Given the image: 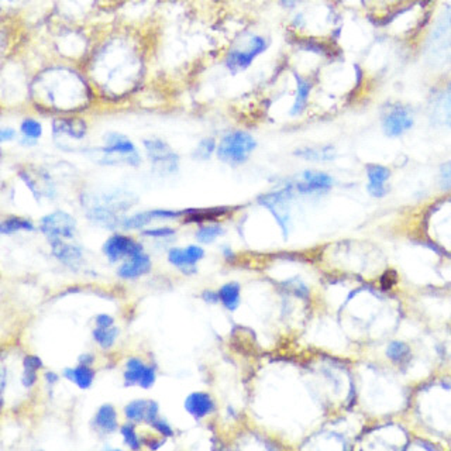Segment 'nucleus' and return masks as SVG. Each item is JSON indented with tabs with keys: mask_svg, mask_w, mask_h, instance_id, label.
I'll return each mask as SVG.
<instances>
[{
	"mask_svg": "<svg viewBox=\"0 0 451 451\" xmlns=\"http://www.w3.org/2000/svg\"><path fill=\"white\" fill-rule=\"evenodd\" d=\"M126 385H140L141 388H151L155 382V368L147 367L139 358H130L126 364L125 372Z\"/></svg>",
	"mask_w": 451,
	"mask_h": 451,
	"instance_id": "9",
	"label": "nucleus"
},
{
	"mask_svg": "<svg viewBox=\"0 0 451 451\" xmlns=\"http://www.w3.org/2000/svg\"><path fill=\"white\" fill-rule=\"evenodd\" d=\"M386 356L395 364L408 363L411 358V347L404 342H392L386 349Z\"/></svg>",
	"mask_w": 451,
	"mask_h": 451,
	"instance_id": "24",
	"label": "nucleus"
},
{
	"mask_svg": "<svg viewBox=\"0 0 451 451\" xmlns=\"http://www.w3.org/2000/svg\"><path fill=\"white\" fill-rule=\"evenodd\" d=\"M79 363H81V364H85V365H89V364L93 363V356H90V354H84V356L79 357Z\"/></svg>",
	"mask_w": 451,
	"mask_h": 451,
	"instance_id": "40",
	"label": "nucleus"
},
{
	"mask_svg": "<svg viewBox=\"0 0 451 451\" xmlns=\"http://www.w3.org/2000/svg\"><path fill=\"white\" fill-rule=\"evenodd\" d=\"M148 404H150V401H143V399H137V401L130 402L125 409V413H126L127 419L133 420V422L145 420L147 412H148Z\"/></svg>",
	"mask_w": 451,
	"mask_h": 451,
	"instance_id": "26",
	"label": "nucleus"
},
{
	"mask_svg": "<svg viewBox=\"0 0 451 451\" xmlns=\"http://www.w3.org/2000/svg\"><path fill=\"white\" fill-rule=\"evenodd\" d=\"M440 185L443 189H451V161L443 164L440 168Z\"/></svg>",
	"mask_w": 451,
	"mask_h": 451,
	"instance_id": "32",
	"label": "nucleus"
},
{
	"mask_svg": "<svg viewBox=\"0 0 451 451\" xmlns=\"http://www.w3.org/2000/svg\"><path fill=\"white\" fill-rule=\"evenodd\" d=\"M49 243H51L54 255L58 258L61 262H64L65 265L75 269L82 264V261H84L82 251L78 247L68 246V244L63 243V239H54V240H49Z\"/></svg>",
	"mask_w": 451,
	"mask_h": 451,
	"instance_id": "13",
	"label": "nucleus"
},
{
	"mask_svg": "<svg viewBox=\"0 0 451 451\" xmlns=\"http://www.w3.org/2000/svg\"><path fill=\"white\" fill-rule=\"evenodd\" d=\"M144 235H145V236H150V237H154V239H161V237L174 236V235H175V230H174V229H169V228H159V229L145 230Z\"/></svg>",
	"mask_w": 451,
	"mask_h": 451,
	"instance_id": "34",
	"label": "nucleus"
},
{
	"mask_svg": "<svg viewBox=\"0 0 451 451\" xmlns=\"http://www.w3.org/2000/svg\"><path fill=\"white\" fill-rule=\"evenodd\" d=\"M95 423L100 430L106 433L115 432L118 429V415L115 408L110 405H103L96 413Z\"/></svg>",
	"mask_w": 451,
	"mask_h": 451,
	"instance_id": "17",
	"label": "nucleus"
},
{
	"mask_svg": "<svg viewBox=\"0 0 451 451\" xmlns=\"http://www.w3.org/2000/svg\"><path fill=\"white\" fill-rule=\"evenodd\" d=\"M216 150V141L213 139H203L196 150L193 151V157L196 159H209L212 157V154Z\"/></svg>",
	"mask_w": 451,
	"mask_h": 451,
	"instance_id": "30",
	"label": "nucleus"
},
{
	"mask_svg": "<svg viewBox=\"0 0 451 451\" xmlns=\"http://www.w3.org/2000/svg\"><path fill=\"white\" fill-rule=\"evenodd\" d=\"M333 187V178L326 173L319 171H305L302 174V181L295 185L301 193L324 192Z\"/></svg>",
	"mask_w": 451,
	"mask_h": 451,
	"instance_id": "12",
	"label": "nucleus"
},
{
	"mask_svg": "<svg viewBox=\"0 0 451 451\" xmlns=\"http://www.w3.org/2000/svg\"><path fill=\"white\" fill-rule=\"evenodd\" d=\"M40 228L48 240L72 239L77 230V221L71 214L58 210L42 217Z\"/></svg>",
	"mask_w": 451,
	"mask_h": 451,
	"instance_id": "5",
	"label": "nucleus"
},
{
	"mask_svg": "<svg viewBox=\"0 0 451 451\" xmlns=\"http://www.w3.org/2000/svg\"><path fill=\"white\" fill-rule=\"evenodd\" d=\"M205 257L203 248L198 246H189L187 248H173L168 254V260L185 274L195 272L196 264Z\"/></svg>",
	"mask_w": 451,
	"mask_h": 451,
	"instance_id": "10",
	"label": "nucleus"
},
{
	"mask_svg": "<svg viewBox=\"0 0 451 451\" xmlns=\"http://www.w3.org/2000/svg\"><path fill=\"white\" fill-rule=\"evenodd\" d=\"M96 326L97 327H111L113 326V317L109 315H99L96 317Z\"/></svg>",
	"mask_w": 451,
	"mask_h": 451,
	"instance_id": "37",
	"label": "nucleus"
},
{
	"mask_svg": "<svg viewBox=\"0 0 451 451\" xmlns=\"http://www.w3.org/2000/svg\"><path fill=\"white\" fill-rule=\"evenodd\" d=\"M158 419V404L154 402V401H150L148 404V412H147V418H145V422L147 423H152L154 420Z\"/></svg>",
	"mask_w": 451,
	"mask_h": 451,
	"instance_id": "36",
	"label": "nucleus"
},
{
	"mask_svg": "<svg viewBox=\"0 0 451 451\" xmlns=\"http://www.w3.org/2000/svg\"><path fill=\"white\" fill-rule=\"evenodd\" d=\"M15 137H16V132L13 129H3L0 132V139H2V141H9L13 140Z\"/></svg>",
	"mask_w": 451,
	"mask_h": 451,
	"instance_id": "38",
	"label": "nucleus"
},
{
	"mask_svg": "<svg viewBox=\"0 0 451 451\" xmlns=\"http://www.w3.org/2000/svg\"><path fill=\"white\" fill-rule=\"evenodd\" d=\"M367 191L370 192V195L374 198H383L388 192L386 181L390 178L389 169L379 164H370L367 166Z\"/></svg>",
	"mask_w": 451,
	"mask_h": 451,
	"instance_id": "11",
	"label": "nucleus"
},
{
	"mask_svg": "<svg viewBox=\"0 0 451 451\" xmlns=\"http://www.w3.org/2000/svg\"><path fill=\"white\" fill-rule=\"evenodd\" d=\"M64 375L71 379L72 382H75L79 388L82 389H86L92 385L93 382V377H95V372L85 364H81L78 365L77 368L74 370H65L64 371Z\"/></svg>",
	"mask_w": 451,
	"mask_h": 451,
	"instance_id": "21",
	"label": "nucleus"
},
{
	"mask_svg": "<svg viewBox=\"0 0 451 451\" xmlns=\"http://www.w3.org/2000/svg\"><path fill=\"white\" fill-rule=\"evenodd\" d=\"M221 235H223V229L220 226L213 224V226H205V228H200L196 232V239L203 244H210Z\"/></svg>",
	"mask_w": 451,
	"mask_h": 451,
	"instance_id": "29",
	"label": "nucleus"
},
{
	"mask_svg": "<svg viewBox=\"0 0 451 451\" xmlns=\"http://www.w3.org/2000/svg\"><path fill=\"white\" fill-rule=\"evenodd\" d=\"M268 48V41L261 35H254L250 38L248 44L244 48H237L229 52L226 58V67L232 74H239L247 70L253 61Z\"/></svg>",
	"mask_w": 451,
	"mask_h": 451,
	"instance_id": "3",
	"label": "nucleus"
},
{
	"mask_svg": "<svg viewBox=\"0 0 451 451\" xmlns=\"http://www.w3.org/2000/svg\"><path fill=\"white\" fill-rule=\"evenodd\" d=\"M102 152L109 164L123 162L137 166L141 162L136 145L126 136L119 133H110L106 136V147L102 148Z\"/></svg>",
	"mask_w": 451,
	"mask_h": 451,
	"instance_id": "2",
	"label": "nucleus"
},
{
	"mask_svg": "<svg viewBox=\"0 0 451 451\" xmlns=\"http://www.w3.org/2000/svg\"><path fill=\"white\" fill-rule=\"evenodd\" d=\"M23 365H24V371H23L22 382L26 388H30L37 381V371L42 367V361L35 356H27L23 361Z\"/></svg>",
	"mask_w": 451,
	"mask_h": 451,
	"instance_id": "22",
	"label": "nucleus"
},
{
	"mask_svg": "<svg viewBox=\"0 0 451 451\" xmlns=\"http://www.w3.org/2000/svg\"><path fill=\"white\" fill-rule=\"evenodd\" d=\"M19 230L33 232L34 226H33L31 221H29V220H26L23 217H16V216L8 217L6 220L2 221V224H0V232H2L3 235H12V233H16Z\"/></svg>",
	"mask_w": 451,
	"mask_h": 451,
	"instance_id": "23",
	"label": "nucleus"
},
{
	"mask_svg": "<svg viewBox=\"0 0 451 451\" xmlns=\"http://www.w3.org/2000/svg\"><path fill=\"white\" fill-rule=\"evenodd\" d=\"M398 280V275L393 269H388L382 276H381V287L383 290H390Z\"/></svg>",
	"mask_w": 451,
	"mask_h": 451,
	"instance_id": "33",
	"label": "nucleus"
},
{
	"mask_svg": "<svg viewBox=\"0 0 451 451\" xmlns=\"http://www.w3.org/2000/svg\"><path fill=\"white\" fill-rule=\"evenodd\" d=\"M413 115L408 107H395L382 122L383 133L388 137H399L413 127Z\"/></svg>",
	"mask_w": 451,
	"mask_h": 451,
	"instance_id": "7",
	"label": "nucleus"
},
{
	"mask_svg": "<svg viewBox=\"0 0 451 451\" xmlns=\"http://www.w3.org/2000/svg\"><path fill=\"white\" fill-rule=\"evenodd\" d=\"M147 155L152 166L161 174H174L178 171L180 157L171 150L165 141L159 139H151L144 141Z\"/></svg>",
	"mask_w": 451,
	"mask_h": 451,
	"instance_id": "4",
	"label": "nucleus"
},
{
	"mask_svg": "<svg viewBox=\"0 0 451 451\" xmlns=\"http://www.w3.org/2000/svg\"><path fill=\"white\" fill-rule=\"evenodd\" d=\"M103 253L111 262H116L125 257L129 258L132 255L143 253V248L136 240H133L127 236L116 235V236L110 237L103 244Z\"/></svg>",
	"mask_w": 451,
	"mask_h": 451,
	"instance_id": "8",
	"label": "nucleus"
},
{
	"mask_svg": "<svg viewBox=\"0 0 451 451\" xmlns=\"http://www.w3.org/2000/svg\"><path fill=\"white\" fill-rule=\"evenodd\" d=\"M255 147L257 141L250 133L236 130L228 133L221 139L217 147V157L226 164H230L235 166L242 165L250 158Z\"/></svg>",
	"mask_w": 451,
	"mask_h": 451,
	"instance_id": "1",
	"label": "nucleus"
},
{
	"mask_svg": "<svg viewBox=\"0 0 451 451\" xmlns=\"http://www.w3.org/2000/svg\"><path fill=\"white\" fill-rule=\"evenodd\" d=\"M119 330L116 327H96L93 330V338L103 349H110L115 343Z\"/></svg>",
	"mask_w": 451,
	"mask_h": 451,
	"instance_id": "25",
	"label": "nucleus"
},
{
	"mask_svg": "<svg viewBox=\"0 0 451 451\" xmlns=\"http://www.w3.org/2000/svg\"><path fill=\"white\" fill-rule=\"evenodd\" d=\"M151 268V260L148 255L139 253L136 255L129 257V260L119 268V276L125 279H136L144 274H147Z\"/></svg>",
	"mask_w": 451,
	"mask_h": 451,
	"instance_id": "15",
	"label": "nucleus"
},
{
	"mask_svg": "<svg viewBox=\"0 0 451 451\" xmlns=\"http://www.w3.org/2000/svg\"><path fill=\"white\" fill-rule=\"evenodd\" d=\"M20 130L26 137L24 141H31V143H35V140H38L42 134V126L35 119L23 120L20 125Z\"/></svg>",
	"mask_w": 451,
	"mask_h": 451,
	"instance_id": "27",
	"label": "nucleus"
},
{
	"mask_svg": "<svg viewBox=\"0 0 451 451\" xmlns=\"http://www.w3.org/2000/svg\"><path fill=\"white\" fill-rule=\"evenodd\" d=\"M280 3L284 5V8H295L298 0H280Z\"/></svg>",
	"mask_w": 451,
	"mask_h": 451,
	"instance_id": "42",
	"label": "nucleus"
},
{
	"mask_svg": "<svg viewBox=\"0 0 451 451\" xmlns=\"http://www.w3.org/2000/svg\"><path fill=\"white\" fill-rule=\"evenodd\" d=\"M54 133H63L81 140L86 134V125L79 119H61L54 122Z\"/></svg>",
	"mask_w": 451,
	"mask_h": 451,
	"instance_id": "16",
	"label": "nucleus"
},
{
	"mask_svg": "<svg viewBox=\"0 0 451 451\" xmlns=\"http://www.w3.org/2000/svg\"><path fill=\"white\" fill-rule=\"evenodd\" d=\"M203 299L207 302V303H216L220 301V296H219V292L214 294V292H205L203 295Z\"/></svg>",
	"mask_w": 451,
	"mask_h": 451,
	"instance_id": "39",
	"label": "nucleus"
},
{
	"mask_svg": "<svg viewBox=\"0 0 451 451\" xmlns=\"http://www.w3.org/2000/svg\"><path fill=\"white\" fill-rule=\"evenodd\" d=\"M45 379L48 381L49 385H54L56 381H58V377H56L54 372H45Z\"/></svg>",
	"mask_w": 451,
	"mask_h": 451,
	"instance_id": "41",
	"label": "nucleus"
},
{
	"mask_svg": "<svg viewBox=\"0 0 451 451\" xmlns=\"http://www.w3.org/2000/svg\"><path fill=\"white\" fill-rule=\"evenodd\" d=\"M220 302L229 310H236L240 303V285L237 282H230L226 284L219 291Z\"/></svg>",
	"mask_w": 451,
	"mask_h": 451,
	"instance_id": "19",
	"label": "nucleus"
},
{
	"mask_svg": "<svg viewBox=\"0 0 451 451\" xmlns=\"http://www.w3.org/2000/svg\"><path fill=\"white\" fill-rule=\"evenodd\" d=\"M296 84H298V89H296V97H295V103L291 109V115L292 116H298L301 115V113L305 110L306 104H308V100H309V95H310V89H312V85L296 75Z\"/></svg>",
	"mask_w": 451,
	"mask_h": 451,
	"instance_id": "20",
	"label": "nucleus"
},
{
	"mask_svg": "<svg viewBox=\"0 0 451 451\" xmlns=\"http://www.w3.org/2000/svg\"><path fill=\"white\" fill-rule=\"evenodd\" d=\"M187 412L195 419H203L213 412L214 404L212 398L205 392H193L185 401Z\"/></svg>",
	"mask_w": 451,
	"mask_h": 451,
	"instance_id": "14",
	"label": "nucleus"
},
{
	"mask_svg": "<svg viewBox=\"0 0 451 451\" xmlns=\"http://www.w3.org/2000/svg\"><path fill=\"white\" fill-rule=\"evenodd\" d=\"M120 432H122V436L125 437L126 444H127L130 448H133V450H139V448L141 447V444H140V438H139V436L136 434V430L133 429L132 425H125V426L122 427Z\"/></svg>",
	"mask_w": 451,
	"mask_h": 451,
	"instance_id": "31",
	"label": "nucleus"
},
{
	"mask_svg": "<svg viewBox=\"0 0 451 451\" xmlns=\"http://www.w3.org/2000/svg\"><path fill=\"white\" fill-rule=\"evenodd\" d=\"M151 426H152L157 432H159L162 436H165V437H171V436H174V432H173L171 426H169L165 420L157 419V420H154V422L151 423Z\"/></svg>",
	"mask_w": 451,
	"mask_h": 451,
	"instance_id": "35",
	"label": "nucleus"
},
{
	"mask_svg": "<svg viewBox=\"0 0 451 451\" xmlns=\"http://www.w3.org/2000/svg\"><path fill=\"white\" fill-rule=\"evenodd\" d=\"M292 196V187H288L284 191H278L274 193H268L261 196L258 200L261 205L268 207L278 223L280 224V228L284 229V233L287 236V226L290 221V212H288V200Z\"/></svg>",
	"mask_w": 451,
	"mask_h": 451,
	"instance_id": "6",
	"label": "nucleus"
},
{
	"mask_svg": "<svg viewBox=\"0 0 451 451\" xmlns=\"http://www.w3.org/2000/svg\"><path fill=\"white\" fill-rule=\"evenodd\" d=\"M155 216L151 212H143V213H137L129 219H125L122 221V226L125 229H141L144 226H147L151 220H154Z\"/></svg>",
	"mask_w": 451,
	"mask_h": 451,
	"instance_id": "28",
	"label": "nucleus"
},
{
	"mask_svg": "<svg viewBox=\"0 0 451 451\" xmlns=\"http://www.w3.org/2000/svg\"><path fill=\"white\" fill-rule=\"evenodd\" d=\"M295 155L308 161H331L335 157V150L331 145L306 147L295 151Z\"/></svg>",
	"mask_w": 451,
	"mask_h": 451,
	"instance_id": "18",
	"label": "nucleus"
}]
</instances>
